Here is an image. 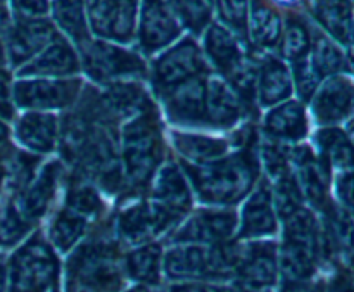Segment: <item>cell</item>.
I'll use <instances>...</instances> for the list:
<instances>
[{"label":"cell","instance_id":"obj_4","mask_svg":"<svg viewBox=\"0 0 354 292\" xmlns=\"http://www.w3.org/2000/svg\"><path fill=\"white\" fill-rule=\"evenodd\" d=\"M69 287L76 292H111L121 284L116 249L109 242L86 244L69 262Z\"/></svg>","mask_w":354,"mask_h":292},{"label":"cell","instance_id":"obj_51","mask_svg":"<svg viewBox=\"0 0 354 292\" xmlns=\"http://www.w3.org/2000/svg\"><path fill=\"white\" fill-rule=\"evenodd\" d=\"M346 134L349 135V138H351V142L354 144V116L351 118V120L346 121V127H344Z\"/></svg>","mask_w":354,"mask_h":292},{"label":"cell","instance_id":"obj_52","mask_svg":"<svg viewBox=\"0 0 354 292\" xmlns=\"http://www.w3.org/2000/svg\"><path fill=\"white\" fill-rule=\"evenodd\" d=\"M279 3H286V6H290V3H296L297 0H277Z\"/></svg>","mask_w":354,"mask_h":292},{"label":"cell","instance_id":"obj_19","mask_svg":"<svg viewBox=\"0 0 354 292\" xmlns=\"http://www.w3.org/2000/svg\"><path fill=\"white\" fill-rule=\"evenodd\" d=\"M241 286L248 291H258L261 287L275 282V246L251 244L242 251H237V265H235Z\"/></svg>","mask_w":354,"mask_h":292},{"label":"cell","instance_id":"obj_41","mask_svg":"<svg viewBox=\"0 0 354 292\" xmlns=\"http://www.w3.org/2000/svg\"><path fill=\"white\" fill-rule=\"evenodd\" d=\"M221 21L235 33L245 35L249 16V0H216Z\"/></svg>","mask_w":354,"mask_h":292},{"label":"cell","instance_id":"obj_6","mask_svg":"<svg viewBox=\"0 0 354 292\" xmlns=\"http://www.w3.org/2000/svg\"><path fill=\"white\" fill-rule=\"evenodd\" d=\"M86 75L99 83H116L145 76V64L137 54L104 40H88L80 47Z\"/></svg>","mask_w":354,"mask_h":292},{"label":"cell","instance_id":"obj_44","mask_svg":"<svg viewBox=\"0 0 354 292\" xmlns=\"http://www.w3.org/2000/svg\"><path fill=\"white\" fill-rule=\"evenodd\" d=\"M334 194L337 204L354 213V170L339 172L334 179Z\"/></svg>","mask_w":354,"mask_h":292},{"label":"cell","instance_id":"obj_48","mask_svg":"<svg viewBox=\"0 0 354 292\" xmlns=\"http://www.w3.org/2000/svg\"><path fill=\"white\" fill-rule=\"evenodd\" d=\"M7 140H9V128H7L6 123L0 120V149L7 144Z\"/></svg>","mask_w":354,"mask_h":292},{"label":"cell","instance_id":"obj_10","mask_svg":"<svg viewBox=\"0 0 354 292\" xmlns=\"http://www.w3.org/2000/svg\"><path fill=\"white\" fill-rule=\"evenodd\" d=\"M207 71L206 59L197 44L190 38H185L175 47L161 55L154 62L152 69V82H154L158 92L173 89L180 83L190 78L203 76Z\"/></svg>","mask_w":354,"mask_h":292},{"label":"cell","instance_id":"obj_9","mask_svg":"<svg viewBox=\"0 0 354 292\" xmlns=\"http://www.w3.org/2000/svg\"><path fill=\"white\" fill-rule=\"evenodd\" d=\"M78 80H19L12 85L10 95L21 109L47 111L69 107L80 95Z\"/></svg>","mask_w":354,"mask_h":292},{"label":"cell","instance_id":"obj_38","mask_svg":"<svg viewBox=\"0 0 354 292\" xmlns=\"http://www.w3.org/2000/svg\"><path fill=\"white\" fill-rule=\"evenodd\" d=\"M311 51V33L299 17L290 16L287 19L282 37V54L289 61L296 62L308 57Z\"/></svg>","mask_w":354,"mask_h":292},{"label":"cell","instance_id":"obj_53","mask_svg":"<svg viewBox=\"0 0 354 292\" xmlns=\"http://www.w3.org/2000/svg\"><path fill=\"white\" fill-rule=\"evenodd\" d=\"M351 44L354 45V19H353V35H351Z\"/></svg>","mask_w":354,"mask_h":292},{"label":"cell","instance_id":"obj_55","mask_svg":"<svg viewBox=\"0 0 354 292\" xmlns=\"http://www.w3.org/2000/svg\"><path fill=\"white\" fill-rule=\"evenodd\" d=\"M353 2H354V0H353Z\"/></svg>","mask_w":354,"mask_h":292},{"label":"cell","instance_id":"obj_15","mask_svg":"<svg viewBox=\"0 0 354 292\" xmlns=\"http://www.w3.org/2000/svg\"><path fill=\"white\" fill-rule=\"evenodd\" d=\"M57 37L52 23L47 19L14 21L6 40L3 54L14 68L24 66L37 54H40Z\"/></svg>","mask_w":354,"mask_h":292},{"label":"cell","instance_id":"obj_27","mask_svg":"<svg viewBox=\"0 0 354 292\" xmlns=\"http://www.w3.org/2000/svg\"><path fill=\"white\" fill-rule=\"evenodd\" d=\"M308 116L303 104L287 100L273 107L265 118V131L273 138L299 142L308 135Z\"/></svg>","mask_w":354,"mask_h":292},{"label":"cell","instance_id":"obj_23","mask_svg":"<svg viewBox=\"0 0 354 292\" xmlns=\"http://www.w3.org/2000/svg\"><path fill=\"white\" fill-rule=\"evenodd\" d=\"M78 69V55L71 45L57 35L40 54L19 69V76H68Z\"/></svg>","mask_w":354,"mask_h":292},{"label":"cell","instance_id":"obj_43","mask_svg":"<svg viewBox=\"0 0 354 292\" xmlns=\"http://www.w3.org/2000/svg\"><path fill=\"white\" fill-rule=\"evenodd\" d=\"M48 9L47 0H10V10L16 21L44 19Z\"/></svg>","mask_w":354,"mask_h":292},{"label":"cell","instance_id":"obj_7","mask_svg":"<svg viewBox=\"0 0 354 292\" xmlns=\"http://www.w3.org/2000/svg\"><path fill=\"white\" fill-rule=\"evenodd\" d=\"M57 273L52 249L40 237L28 241L10 259V292H45Z\"/></svg>","mask_w":354,"mask_h":292},{"label":"cell","instance_id":"obj_36","mask_svg":"<svg viewBox=\"0 0 354 292\" xmlns=\"http://www.w3.org/2000/svg\"><path fill=\"white\" fill-rule=\"evenodd\" d=\"M127 268L133 279L145 284H156L161 272V249L156 244L137 249L128 256Z\"/></svg>","mask_w":354,"mask_h":292},{"label":"cell","instance_id":"obj_32","mask_svg":"<svg viewBox=\"0 0 354 292\" xmlns=\"http://www.w3.org/2000/svg\"><path fill=\"white\" fill-rule=\"evenodd\" d=\"M245 33L258 48H272L279 44L282 37V19L265 2L252 0Z\"/></svg>","mask_w":354,"mask_h":292},{"label":"cell","instance_id":"obj_5","mask_svg":"<svg viewBox=\"0 0 354 292\" xmlns=\"http://www.w3.org/2000/svg\"><path fill=\"white\" fill-rule=\"evenodd\" d=\"M237 251L183 246L168 253L165 268L173 279H220L235 272Z\"/></svg>","mask_w":354,"mask_h":292},{"label":"cell","instance_id":"obj_47","mask_svg":"<svg viewBox=\"0 0 354 292\" xmlns=\"http://www.w3.org/2000/svg\"><path fill=\"white\" fill-rule=\"evenodd\" d=\"M173 292H228L220 287H211V286H182L176 287Z\"/></svg>","mask_w":354,"mask_h":292},{"label":"cell","instance_id":"obj_1","mask_svg":"<svg viewBox=\"0 0 354 292\" xmlns=\"http://www.w3.org/2000/svg\"><path fill=\"white\" fill-rule=\"evenodd\" d=\"M190 185L203 203L232 206L244 199L252 189L259 173V165L251 145L237 154L221 158L206 165L183 163Z\"/></svg>","mask_w":354,"mask_h":292},{"label":"cell","instance_id":"obj_21","mask_svg":"<svg viewBox=\"0 0 354 292\" xmlns=\"http://www.w3.org/2000/svg\"><path fill=\"white\" fill-rule=\"evenodd\" d=\"M154 176L151 199L182 218L192 204V190L182 170L173 163H166Z\"/></svg>","mask_w":354,"mask_h":292},{"label":"cell","instance_id":"obj_35","mask_svg":"<svg viewBox=\"0 0 354 292\" xmlns=\"http://www.w3.org/2000/svg\"><path fill=\"white\" fill-rule=\"evenodd\" d=\"M92 221V218H88L86 215L64 204V208L59 211L50 225V241L54 242L55 248L66 251L80 241V237L85 234Z\"/></svg>","mask_w":354,"mask_h":292},{"label":"cell","instance_id":"obj_30","mask_svg":"<svg viewBox=\"0 0 354 292\" xmlns=\"http://www.w3.org/2000/svg\"><path fill=\"white\" fill-rule=\"evenodd\" d=\"M173 147L189 165H206L225 158L228 152V142L223 138L207 137L199 134H171Z\"/></svg>","mask_w":354,"mask_h":292},{"label":"cell","instance_id":"obj_25","mask_svg":"<svg viewBox=\"0 0 354 292\" xmlns=\"http://www.w3.org/2000/svg\"><path fill=\"white\" fill-rule=\"evenodd\" d=\"M16 137L19 144L30 151L38 154L50 152L59 137L57 118L38 111L26 113L16 123Z\"/></svg>","mask_w":354,"mask_h":292},{"label":"cell","instance_id":"obj_28","mask_svg":"<svg viewBox=\"0 0 354 292\" xmlns=\"http://www.w3.org/2000/svg\"><path fill=\"white\" fill-rule=\"evenodd\" d=\"M311 12L337 44L349 45L353 35L351 0H311Z\"/></svg>","mask_w":354,"mask_h":292},{"label":"cell","instance_id":"obj_50","mask_svg":"<svg viewBox=\"0 0 354 292\" xmlns=\"http://www.w3.org/2000/svg\"><path fill=\"white\" fill-rule=\"evenodd\" d=\"M7 287V270L6 266L0 263V292H6Z\"/></svg>","mask_w":354,"mask_h":292},{"label":"cell","instance_id":"obj_39","mask_svg":"<svg viewBox=\"0 0 354 292\" xmlns=\"http://www.w3.org/2000/svg\"><path fill=\"white\" fill-rule=\"evenodd\" d=\"M272 189V201L273 208L277 210V213L286 220L287 217H290L292 213H296L299 208H303V196H301V190L297 187L296 179L292 175V170L287 175L280 176V179L273 180Z\"/></svg>","mask_w":354,"mask_h":292},{"label":"cell","instance_id":"obj_40","mask_svg":"<svg viewBox=\"0 0 354 292\" xmlns=\"http://www.w3.org/2000/svg\"><path fill=\"white\" fill-rule=\"evenodd\" d=\"M30 225L17 210L14 197H6L0 203V244L10 246L17 242L26 234Z\"/></svg>","mask_w":354,"mask_h":292},{"label":"cell","instance_id":"obj_11","mask_svg":"<svg viewBox=\"0 0 354 292\" xmlns=\"http://www.w3.org/2000/svg\"><path fill=\"white\" fill-rule=\"evenodd\" d=\"M86 21L100 38L130 42L135 35L137 0H85Z\"/></svg>","mask_w":354,"mask_h":292},{"label":"cell","instance_id":"obj_20","mask_svg":"<svg viewBox=\"0 0 354 292\" xmlns=\"http://www.w3.org/2000/svg\"><path fill=\"white\" fill-rule=\"evenodd\" d=\"M324 256L354 259V213L332 201L324 211Z\"/></svg>","mask_w":354,"mask_h":292},{"label":"cell","instance_id":"obj_18","mask_svg":"<svg viewBox=\"0 0 354 292\" xmlns=\"http://www.w3.org/2000/svg\"><path fill=\"white\" fill-rule=\"evenodd\" d=\"M237 225L234 211L201 210L189 218L185 225L175 234L176 242H201V244H220L227 241Z\"/></svg>","mask_w":354,"mask_h":292},{"label":"cell","instance_id":"obj_26","mask_svg":"<svg viewBox=\"0 0 354 292\" xmlns=\"http://www.w3.org/2000/svg\"><path fill=\"white\" fill-rule=\"evenodd\" d=\"M315 152L324 159L332 172L354 170V144L341 127H322L315 134Z\"/></svg>","mask_w":354,"mask_h":292},{"label":"cell","instance_id":"obj_12","mask_svg":"<svg viewBox=\"0 0 354 292\" xmlns=\"http://www.w3.org/2000/svg\"><path fill=\"white\" fill-rule=\"evenodd\" d=\"M311 114L320 127H337L354 116V80L346 75L325 78L311 97Z\"/></svg>","mask_w":354,"mask_h":292},{"label":"cell","instance_id":"obj_37","mask_svg":"<svg viewBox=\"0 0 354 292\" xmlns=\"http://www.w3.org/2000/svg\"><path fill=\"white\" fill-rule=\"evenodd\" d=\"M171 10L178 23L199 35L207 26L211 17V7L207 0H162Z\"/></svg>","mask_w":354,"mask_h":292},{"label":"cell","instance_id":"obj_34","mask_svg":"<svg viewBox=\"0 0 354 292\" xmlns=\"http://www.w3.org/2000/svg\"><path fill=\"white\" fill-rule=\"evenodd\" d=\"M308 57L322 80L342 75L346 71V54L337 42L328 38L327 35L317 33V37L311 40V51Z\"/></svg>","mask_w":354,"mask_h":292},{"label":"cell","instance_id":"obj_16","mask_svg":"<svg viewBox=\"0 0 354 292\" xmlns=\"http://www.w3.org/2000/svg\"><path fill=\"white\" fill-rule=\"evenodd\" d=\"M180 35V23L162 0H144L138 44L145 54H152L168 47Z\"/></svg>","mask_w":354,"mask_h":292},{"label":"cell","instance_id":"obj_29","mask_svg":"<svg viewBox=\"0 0 354 292\" xmlns=\"http://www.w3.org/2000/svg\"><path fill=\"white\" fill-rule=\"evenodd\" d=\"M292 76L279 59H266L258 69L256 97L265 107L286 102L292 93Z\"/></svg>","mask_w":354,"mask_h":292},{"label":"cell","instance_id":"obj_24","mask_svg":"<svg viewBox=\"0 0 354 292\" xmlns=\"http://www.w3.org/2000/svg\"><path fill=\"white\" fill-rule=\"evenodd\" d=\"M277 228L275 208L272 201V189L261 180L258 189L249 196L242 208V223L241 235L242 237H263V235L273 234Z\"/></svg>","mask_w":354,"mask_h":292},{"label":"cell","instance_id":"obj_3","mask_svg":"<svg viewBox=\"0 0 354 292\" xmlns=\"http://www.w3.org/2000/svg\"><path fill=\"white\" fill-rule=\"evenodd\" d=\"M324 256L322 225L306 208L286 218V242L282 249V270L289 282H308Z\"/></svg>","mask_w":354,"mask_h":292},{"label":"cell","instance_id":"obj_31","mask_svg":"<svg viewBox=\"0 0 354 292\" xmlns=\"http://www.w3.org/2000/svg\"><path fill=\"white\" fill-rule=\"evenodd\" d=\"M204 51H206V55L211 59V62L223 75H227L230 69H234L245 57L234 33L228 28L221 26V24H211L206 30Z\"/></svg>","mask_w":354,"mask_h":292},{"label":"cell","instance_id":"obj_22","mask_svg":"<svg viewBox=\"0 0 354 292\" xmlns=\"http://www.w3.org/2000/svg\"><path fill=\"white\" fill-rule=\"evenodd\" d=\"M244 113V102L227 80H206V125L216 128L234 127Z\"/></svg>","mask_w":354,"mask_h":292},{"label":"cell","instance_id":"obj_45","mask_svg":"<svg viewBox=\"0 0 354 292\" xmlns=\"http://www.w3.org/2000/svg\"><path fill=\"white\" fill-rule=\"evenodd\" d=\"M10 86L7 83L6 76L0 75V114L6 118L12 116V111H10Z\"/></svg>","mask_w":354,"mask_h":292},{"label":"cell","instance_id":"obj_17","mask_svg":"<svg viewBox=\"0 0 354 292\" xmlns=\"http://www.w3.org/2000/svg\"><path fill=\"white\" fill-rule=\"evenodd\" d=\"M62 165L59 161H50L40 170L38 175L30 180L23 190L14 196L17 210L23 215L24 220L33 223L35 220L41 218L45 211L50 206L52 199L57 190L59 179H61Z\"/></svg>","mask_w":354,"mask_h":292},{"label":"cell","instance_id":"obj_14","mask_svg":"<svg viewBox=\"0 0 354 292\" xmlns=\"http://www.w3.org/2000/svg\"><path fill=\"white\" fill-rule=\"evenodd\" d=\"M169 120L176 125H206V80L190 78L161 92Z\"/></svg>","mask_w":354,"mask_h":292},{"label":"cell","instance_id":"obj_13","mask_svg":"<svg viewBox=\"0 0 354 292\" xmlns=\"http://www.w3.org/2000/svg\"><path fill=\"white\" fill-rule=\"evenodd\" d=\"M180 218L171 211L165 210L156 201H140L124 208L118 218L120 237L131 244L151 241L152 237L173 227Z\"/></svg>","mask_w":354,"mask_h":292},{"label":"cell","instance_id":"obj_54","mask_svg":"<svg viewBox=\"0 0 354 292\" xmlns=\"http://www.w3.org/2000/svg\"><path fill=\"white\" fill-rule=\"evenodd\" d=\"M130 292H147V291H144V289H135V291H130Z\"/></svg>","mask_w":354,"mask_h":292},{"label":"cell","instance_id":"obj_42","mask_svg":"<svg viewBox=\"0 0 354 292\" xmlns=\"http://www.w3.org/2000/svg\"><path fill=\"white\" fill-rule=\"evenodd\" d=\"M292 83H296V89L299 92V97L303 100H311V97L317 92L318 85L322 83V78L315 68L311 66L310 57H304L301 61L294 62V78Z\"/></svg>","mask_w":354,"mask_h":292},{"label":"cell","instance_id":"obj_46","mask_svg":"<svg viewBox=\"0 0 354 292\" xmlns=\"http://www.w3.org/2000/svg\"><path fill=\"white\" fill-rule=\"evenodd\" d=\"M286 292H324V286L308 282H290L286 287Z\"/></svg>","mask_w":354,"mask_h":292},{"label":"cell","instance_id":"obj_49","mask_svg":"<svg viewBox=\"0 0 354 292\" xmlns=\"http://www.w3.org/2000/svg\"><path fill=\"white\" fill-rule=\"evenodd\" d=\"M346 69H348V71H351L354 75V45L349 48L348 54H346Z\"/></svg>","mask_w":354,"mask_h":292},{"label":"cell","instance_id":"obj_8","mask_svg":"<svg viewBox=\"0 0 354 292\" xmlns=\"http://www.w3.org/2000/svg\"><path fill=\"white\" fill-rule=\"evenodd\" d=\"M289 163L303 199L315 210L324 211L332 203V170L308 145H297L289 152Z\"/></svg>","mask_w":354,"mask_h":292},{"label":"cell","instance_id":"obj_2","mask_svg":"<svg viewBox=\"0 0 354 292\" xmlns=\"http://www.w3.org/2000/svg\"><path fill=\"white\" fill-rule=\"evenodd\" d=\"M121 168L131 190H142L161 168L165 144L156 111L128 121L121 130Z\"/></svg>","mask_w":354,"mask_h":292},{"label":"cell","instance_id":"obj_33","mask_svg":"<svg viewBox=\"0 0 354 292\" xmlns=\"http://www.w3.org/2000/svg\"><path fill=\"white\" fill-rule=\"evenodd\" d=\"M55 23L71 40L82 47L90 40L88 23H86L85 0H55L52 6Z\"/></svg>","mask_w":354,"mask_h":292}]
</instances>
